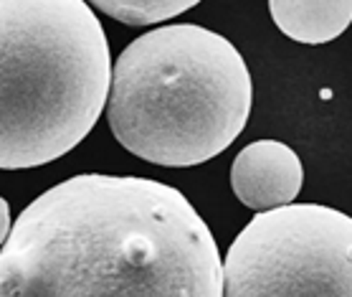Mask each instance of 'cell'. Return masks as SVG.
Instances as JSON below:
<instances>
[{"instance_id": "cell-6", "label": "cell", "mask_w": 352, "mask_h": 297, "mask_svg": "<svg viewBox=\"0 0 352 297\" xmlns=\"http://www.w3.org/2000/svg\"><path fill=\"white\" fill-rule=\"evenodd\" d=\"M274 23L292 41L320 46L352 23V0H269Z\"/></svg>"}, {"instance_id": "cell-5", "label": "cell", "mask_w": 352, "mask_h": 297, "mask_svg": "<svg viewBox=\"0 0 352 297\" xmlns=\"http://www.w3.org/2000/svg\"><path fill=\"white\" fill-rule=\"evenodd\" d=\"M305 170L299 155L279 140L246 145L231 165V188L246 209L272 211L299 196Z\"/></svg>"}, {"instance_id": "cell-1", "label": "cell", "mask_w": 352, "mask_h": 297, "mask_svg": "<svg viewBox=\"0 0 352 297\" xmlns=\"http://www.w3.org/2000/svg\"><path fill=\"white\" fill-rule=\"evenodd\" d=\"M0 297H223V262L177 188L84 173L16 218L0 254Z\"/></svg>"}, {"instance_id": "cell-4", "label": "cell", "mask_w": 352, "mask_h": 297, "mask_svg": "<svg viewBox=\"0 0 352 297\" xmlns=\"http://www.w3.org/2000/svg\"><path fill=\"white\" fill-rule=\"evenodd\" d=\"M223 297H352V216L320 203L258 211L226 252Z\"/></svg>"}, {"instance_id": "cell-7", "label": "cell", "mask_w": 352, "mask_h": 297, "mask_svg": "<svg viewBox=\"0 0 352 297\" xmlns=\"http://www.w3.org/2000/svg\"><path fill=\"white\" fill-rule=\"evenodd\" d=\"M104 16L127 25H155L195 8L200 0H87Z\"/></svg>"}, {"instance_id": "cell-2", "label": "cell", "mask_w": 352, "mask_h": 297, "mask_svg": "<svg viewBox=\"0 0 352 297\" xmlns=\"http://www.w3.org/2000/svg\"><path fill=\"white\" fill-rule=\"evenodd\" d=\"M251 74L231 41L195 23L153 28L120 54L107 120L117 143L165 168L221 155L251 114Z\"/></svg>"}, {"instance_id": "cell-8", "label": "cell", "mask_w": 352, "mask_h": 297, "mask_svg": "<svg viewBox=\"0 0 352 297\" xmlns=\"http://www.w3.org/2000/svg\"><path fill=\"white\" fill-rule=\"evenodd\" d=\"M13 221H10V206H8V201L3 198L0 201V241L6 244L8 241V236H10V232H13Z\"/></svg>"}, {"instance_id": "cell-3", "label": "cell", "mask_w": 352, "mask_h": 297, "mask_svg": "<svg viewBox=\"0 0 352 297\" xmlns=\"http://www.w3.org/2000/svg\"><path fill=\"white\" fill-rule=\"evenodd\" d=\"M3 170H28L74 150L112 92L107 33L87 0H0Z\"/></svg>"}]
</instances>
